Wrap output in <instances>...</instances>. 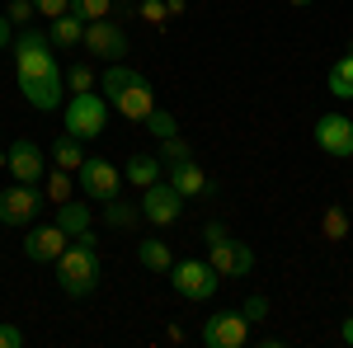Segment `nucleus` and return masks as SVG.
Wrapping results in <instances>:
<instances>
[{
	"label": "nucleus",
	"mask_w": 353,
	"mask_h": 348,
	"mask_svg": "<svg viewBox=\"0 0 353 348\" xmlns=\"http://www.w3.org/2000/svg\"><path fill=\"white\" fill-rule=\"evenodd\" d=\"M14 76H19V90L24 99L38 113H52L61 108V94H66V76L57 66V52H52V38L43 28H19L14 33Z\"/></svg>",
	"instance_id": "obj_1"
},
{
	"label": "nucleus",
	"mask_w": 353,
	"mask_h": 348,
	"mask_svg": "<svg viewBox=\"0 0 353 348\" xmlns=\"http://www.w3.org/2000/svg\"><path fill=\"white\" fill-rule=\"evenodd\" d=\"M99 94L109 99V108L118 118H128V123H146V113L156 108V90L146 76H137L128 71L123 61H109V71L99 76Z\"/></svg>",
	"instance_id": "obj_2"
},
{
	"label": "nucleus",
	"mask_w": 353,
	"mask_h": 348,
	"mask_svg": "<svg viewBox=\"0 0 353 348\" xmlns=\"http://www.w3.org/2000/svg\"><path fill=\"white\" fill-rule=\"evenodd\" d=\"M99 278H104V264H99V245H66L61 254H57V287L61 296H71V301H81L99 287Z\"/></svg>",
	"instance_id": "obj_3"
},
{
	"label": "nucleus",
	"mask_w": 353,
	"mask_h": 348,
	"mask_svg": "<svg viewBox=\"0 0 353 348\" xmlns=\"http://www.w3.org/2000/svg\"><path fill=\"white\" fill-rule=\"evenodd\" d=\"M203 240H208V264L217 268L221 278H245V273H254V249L245 240H236L221 221H208V226H203Z\"/></svg>",
	"instance_id": "obj_4"
},
{
	"label": "nucleus",
	"mask_w": 353,
	"mask_h": 348,
	"mask_svg": "<svg viewBox=\"0 0 353 348\" xmlns=\"http://www.w3.org/2000/svg\"><path fill=\"white\" fill-rule=\"evenodd\" d=\"M170 287L184 301H212L221 292V273L208 259H174L170 264Z\"/></svg>",
	"instance_id": "obj_5"
},
{
	"label": "nucleus",
	"mask_w": 353,
	"mask_h": 348,
	"mask_svg": "<svg viewBox=\"0 0 353 348\" xmlns=\"http://www.w3.org/2000/svg\"><path fill=\"white\" fill-rule=\"evenodd\" d=\"M104 127H109V99L99 90L71 94V104H66V132L76 136V141H94Z\"/></svg>",
	"instance_id": "obj_6"
},
{
	"label": "nucleus",
	"mask_w": 353,
	"mask_h": 348,
	"mask_svg": "<svg viewBox=\"0 0 353 348\" xmlns=\"http://www.w3.org/2000/svg\"><path fill=\"white\" fill-rule=\"evenodd\" d=\"M38 203H43V193L38 184H14L0 188V226H10V231H28L33 221H38Z\"/></svg>",
	"instance_id": "obj_7"
},
{
	"label": "nucleus",
	"mask_w": 353,
	"mask_h": 348,
	"mask_svg": "<svg viewBox=\"0 0 353 348\" xmlns=\"http://www.w3.org/2000/svg\"><path fill=\"white\" fill-rule=\"evenodd\" d=\"M141 221H151V226H174L179 216H184V193L170 184V179H156L151 188H141Z\"/></svg>",
	"instance_id": "obj_8"
},
{
	"label": "nucleus",
	"mask_w": 353,
	"mask_h": 348,
	"mask_svg": "<svg viewBox=\"0 0 353 348\" xmlns=\"http://www.w3.org/2000/svg\"><path fill=\"white\" fill-rule=\"evenodd\" d=\"M76 184H81V193L90 198V203H109V198H118L123 193V170L113 161H81V170H76Z\"/></svg>",
	"instance_id": "obj_9"
},
{
	"label": "nucleus",
	"mask_w": 353,
	"mask_h": 348,
	"mask_svg": "<svg viewBox=\"0 0 353 348\" xmlns=\"http://www.w3.org/2000/svg\"><path fill=\"white\" fill-rule=\"evenodd\" d=\"M198 339L208 348H245L250 320H245V311H212L203 320V329H198Z\"/></svg>",
	"instance_id": "obj_10"
},
{
	"label": "nucleus",
	"mask_w": 353,
	"mask_h": 348,
	"mask_svg": "<svg viewBox=\"0 0 353 348\" xmlns=\"http://www.w3.org/2000/svg\"><path fill=\"white\" fill-rule=\"evenodd\" d=\"M311 136L330 161H349L353 156V118H344V113H321Z\"/></svg>",
	"instance_id": "obj_11"
},
{
	"label": "nucleus",
	"mask_w": 353,
	"mask_h": 348,
	"mask_svg": "<svg viewBox=\"0 0 353 348\" xmlns=\"http://www.w3.org/2000/svg\"><path fill=\"white\" fill-rule=\"evenodd\" d=\"M5 170H10L19 184H38L43 170H48V151H43L33 136H14V141L5 146Z\"/></svg>",
	"instance_id": "obj_12"
},
{
	"label": "nucleus",
	"mask_w": 353,
	"mask_h": 348,
	"mask_svg": "<svg viewBox=\"0 0 353 348\" xmlns=\"http://www.w3.org/2000/svg\"><path fill=\"white\" fill-rule=\"evenodd\" d=\"M81 48L90 57H99V61H123L128 57V33H123V24H113V19H90Z\"/></svg>",
	"instance_id": "obj_13"
},
{
	"label": "nucleus",
	"mask_w": 353,
	"mask_h": 348,
	"mask_svg": "<svg viewBox=\"0 0 353 348\" xmlns=\"http://www.w3.org/2000/svg\"><path fill=\"white\" fill-rule=\"evenodd\" d=\"M71 245V236L57 226V221H43V226H28L24 236V259L28 264H57V254Z\"/></svg>",
	"instance_id": "obj_14"
},
{
	"label": "nucleus",
	"mask_w": 353,
	"mask_h": 348,
	"mask_svg": "<svg viewBox=\"0 0 353 348\" xmlns=\"http://www.w3.org/2000/svg\"><path fill=\"white\" fill-rule=\"evenodd\" d=\"M170 184L184 193V203H189V198H208V193H212L208 170L193 161V156H189V161H174V165H170Z\"/></svg>",
	"instance_id": "obj_15"
},
{
	"label": "nucleus",
	"mask_w": 353,
	"mask_h": 348,
	"mask_svg": "<svg viewBox=\"0 0 353 348\" xmlns=\"http://www.w3.org/2000/svg\"><path fill=\"white\" fill-rule=\"evenodd\" d=\"M48 38H52V48H61V52H76L85 38V19L81 14H57V19H48Z\"/></svg>",
	"instance_id": "obj_16"
},
{
	"label": "nucleus",
	"mask_w": 353,
	"mask_h": 348,
	"mask_svg": "<svg viewBox=\"0 0 353 348\" xmlns=\"http://www.w3.org/2000/svg\"><path fill=\"white\" fill-rule=\"evenodd\" d=\"M57 226L76 240L81 231H90L94 226V212H90V203H76V198H66V203H57V216H52Z\"/></svg>",
	"instance_id": "obj_17"
},
{
	"label": "nucleus",
	"mask_w": 353,
	"mask_h": 348,
	"mask_svg": "<svg viewBox=\"0 0 353 348\" xmlns=\"http://www.w3.org/2000/svg\"><path fill=\"white\" fill-rule=\"evenodd\" d=\"M161 156H132V161L123 165V184H137V188H151L161 179Z\"/></svg>",
	"instance_id": "obj_18"
},
{
	"label": "nucleus",
	"mask_w": 353,
	"mask_h": 348,
	"mask_svg": "<svg viewBox=\"0 0 353 348\" xmlns=\"http://www.w3.org/2000/svg\"><path fill=\"white\" fill-rule=\"evenodd\" d=\"M137 264L146 268V273H170L174 254H170L165 240H137Z\"/></svg>",
	"instance_id": "obj_19"
},
{
	"label": "nucleus",
	"mask_w": 353,
	"mask_h": 348,
	"mask_svg": "<svg viewBox=\"0 0 353 348\" xmlns=\"http://www.w3.org/2000/svg\"><path fill=\"white\" fill-rule=\"evenodd\" d=\"M48 161H52L57 170H71V174H76V170H81V161H85V151H81V141H76L71 132H61L52 141V151H48Z\"/></svg>",
	"instance_id": "obj_20"
},
{
	"label": "nucleus",
	"mask_w": 353,
	"mask_h": 348,
	"mask_svg": "<svg viewBox=\"0 0 353 348\" xmlns=\"http://www.w3.org/2000/svg\"><path fill=\"white\" fill-rule=\"evenodd\" d=\"M38 193H43V198H52V203L76 198V193H71V170H57V165H48V170H43V179H38Z\"/></svg>",
	"instance_id": "obj_21"
},
{
	"label": "nucleus",
	"mask_w": 353,
	"mask_h": 348,
	"mask_svg": "<svg viewBox=\"0 0 353 348\" xmlns=\"http://www.w3.org/2000/svg\"><path fill=\"white\" fill-rule=\"evenodd\" d=\"M104 221L118 226V231H132L137 221H141V207H137V203H123V193H118V198L104 203Z\"/></svg>",
	"instance_id": "obj_22"
},
{
	"label": "nucleus",
	"mask_w": 353,
	"mask_h": 348,
	"mask_svg": "<svg viewBox=\"0 0 353 348\" xmlns=\"http://www.w3.org/2000/svg\"><path fill=\"white\" fill-rule=\"evenodd\" d=\"M330 94L334 99H353V57L349 52L330 66Z\"/></svg>",
	"instance_id": "obj_23"
},
{
	"label": "nucleus",
	"mask_w": 353,
	"mask_h": 348,
	"mask_svg": "<svg viewBox=\"0 0 353 348\" xmlns=\"http://www.w3.org/2000/svg\"><path fill=\"white\" fill-rule=\"evenodd\" d=\"M146 127H151V136H156V141H165V136H174V132H179V123H174V113H165L161 104H156L151 113H146Z\"/></svg>",
	"instance_id": "obj_24"
},
{
	"label": "nucleus",
	"mask_w": 353,
	"mask_h": 348,
	"mask_svg": "<svg viewBox=\"0 0 353 348\" xmlns=\"http://www.w3.org/2000/svg\"><path fill=\"white\" fill-rule=\"evenodd\" d=\"M71 14H81L85 24H90V19H109L113 0H71Z\"/></svg>",
	"instance_id": "obj_25"
},
{
	"label": "nucleus",
	"mask_w": 353,
	"mask_h": 348,
	"mask_svg": "<svg viewBox=\"0 0 353 348\" xmlns=\"http://www.w3.org/2000/svg\"><path fill=\"white\" fill-rule=\"evenodd\" d=\"M189 156H193V146H189V141H184V136H179V132H174V136H165V141H161V165L189 161Z\"/></svg>",
	"instance_id": "obj_26"
},
{
	"label": "nucleus",
	"mask_w": 353,
	"mask_h": 348,
	"mask_svg": "<svg viewBox=\"0 0 353 348\" xmlns=\"http://www.w3.org/2000/svg\"><path fill=\"white\" fill-rule=\"evenodd\" d=\"M321 231H325V240H344V236H349V216L339 212V207H330L325 221H321Z\"/></svg>",
	"instance_id": "obj_27"
},
{
	"label": "nucleus",
	"mask_w": 353,
	"mask_h": 348,
	"mask_svg": "<svg viewBox=\"0 0 353 348\" xmlns=\"http://www.w3.org/2000/svg\"><path fill=\"white\" fill-rule=\"evenodd\" d=\"M5 14H10V24L28 28V24H33V14H38V10H33V0H10V5H5Z\"/></svg>",
	"instance_id": "obj_28"
},
{
	"label": "nucleus",
	"mask_w": 353,
	"mask_h": 348,
	"mask_svg": "<svg viewBox=\"0 0 353 348\" xmlns=\"http://www.w3.org/2000/svg\"><path fill=\"white\" fill-rule=\"evenodd\" d=\"M241 311H245V320H250V325H259L264 316H269V296H259V292H254V296H245V306H241Z\"/></svg>",
	"instance_id": "obj_29"
},
{
	"label": "nucleus",
	"mask_w": 353,
	"mask_h": 348,
	"mask_svg": "<svg viewBox=\"0 0 353 348\" xmlns=\"http://www.w3.org/2000/svg\"><path fill=\"white\" fill-rule=\"evenodd\" d=\"M141 19H146V24H165V19H170V5H165V0H141Z\"/></svg>",
	"instance_id": "obj_30"
},
{
	"label": "nucleus",
	"mask_w": 353,
	"mask_h": 348,
	"mask_svg": "<svg viewBox=\"0 0 353 348\" xmlns=\"http://www.w3.org/2000/svg\"><path fill=\"white\" fill-rule=\"evenodd\" d=\"M66 85L81 94V90H90V85H94V71H90V66H71V71H66Z\"/></svg>",
	"instance_id": "obj_31"
},
{
	"label": "nucleus",
	"mask_w": 353,
	"mask_h": 348,
	"mask_svg": "<svg viewBox=\"0 0 353 348\" xmlns=\"http://www.w3.org/2000/svg\"><path fill=\"white\" fill-rule=\"evenodd\" d=\"M33 10H38L43 19H57V14H66V10H71V0H33Z\"/></svg>",
	"instance_id": "obj_32"
},
{
	"label": "nucleus",
	"mask_w": 353,
	"mask_h": 348,
	"mask_svg": "<svg viewBox=\"0 0 353 348\" xmlns=\"http://www.w3.org/2000/svg\"><path fill=\"white\" fill-rule=\"evenodd\" d=\"M0 348H24V329L19 325H0Z\"/></svg>",
	"instance_id": "obj_33"
},
{
	"label": "nucleus",
	"mask_w": 353,
	"mask_h": 348,
	"mask_svg": "<svg viewBox=\"0 0 353 348\" xmlns=\"http://www.w3.org/2000/svg\"><path fill=\"white\" fill-rule=\"evenodd\" d=\"M14 48V24H10V14H0V52H10Z\"/></svg>",
	"instance_id": "obj_34"
},
{
	"label": "nucleus",
	"mask_w": 353,
	"mask_h": 348,
	"mask_svg": "<svg viewBox=\"0 0 353 348\" xmlns=\"http://www.w3.org/2000/svg\"><path fill=\"white\" fill-rule=\"evenodd\" d=\"M339 339H344V344L353 348V316H349V320H344V325H339Z\"/></svg>",
	"instance_id": "obj_35"
},
{
	"label": "nucleus",
	"mask_w": 353,
	"mask_h": 348,
	"mask_svg": "<svg viewBox=\"0 0 353 348\" xmlns=\"http://www.w3.org/2000/svg\"><path fill=\"white\" fill-rule=\"evenodd\" d=\"M288 5H311V0H288Z\"/></svg>",
	"instance_id": "obj_36"
},
{
	"label": "nucleus",
	"mask_w": 353,
	"mask_h": 348,
	"mask_svg": "<svg viewBox=\"0 0 353 348\" xmlns=\"http://www.w3.org/2000/svg\"><path fill=\"white\" fill-rule=\"evenodd\" d=\"M349 57H353V43H349Z\"/></svg>",
	"instance_id": "obj_37"
}]
</instances>
